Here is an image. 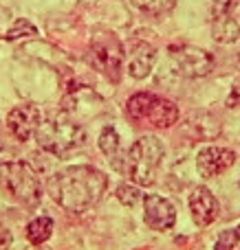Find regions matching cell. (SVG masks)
<instances>
[{"label": "cell", "instance_id": "1", "mask_svg": "<svg viewBox=\"0 0 240 250\" xmlns=\"http://www.w3.org/2000/svg\"><path fill=\"white\" fill-rule=\"evenodd\" d=\"M106 187H108V178L99 169L86 165L64 169L48 182L53 200L71 213H84L95 207L104 195Z\"/></svg>", "mask_w": 240, "mask_h": 250}, {"label": "cell", "instance_id": "2", "mask_svg": "<svg viewBox=\"0 0 240 250\" xmlns=\"http://www.w3.org/2000/svg\"><path fill=\"white\" fill-rule=\"evenodd\" d=\"M166 154L163 143L157 136H144L130 147L123 158V171L132 182L141 187H150L154 182L157 169Z\"/></svg>", "mask_w": 240, "mask_h": 250}, {"label": "cell", "instance_id": "3", "mask_svg": "<svg viewBox=\"0 0 240 250\" xmlns=\"http://www.w3.org/2000/svg\"><path fill=\"white\" fill-rule=\"evenodd\" d=\"M35 138H38L40 147H44L51 154H69V151L77 149L84 145V129L77 123L66 121V119H51V121L40 123L35 129Z\"/></svg>", "mask_w": 240, "mask_h": 250}, {"label": "cell", "instance_id": "4", "mask_svg": "<svg viewBox=\"0 0 240 250\" xmlns=\"http://www.w3.org/2000/svg\"><path fill=\"white\" fill-rule=\"evenodd\" d=\"M0 189L24 204H33L40 200L38 176L26 163H18V160L0 165Z\"/></svg>", "mask_w": 240, "mask_h": 250}, {"label": "cell", "instance_id": "5", "mask_svg": "<svg viewBox=\"0 0 240 250\" xmlns=\"http://www.w3.org/2000/svg\"><path fill=\"white\" fill-rule=\"evenodd\" d=\"M91 53H93V62L95 66L101 70L104 75H108L113 82H117L121 77V68H123V46L113 33H99L93 35L91 40Z\"/></svg>", "mask_w": 240, "mask_h": 250}, {"label": "cell", "instance_id": "6", "mask_svg": "<svg viewBox=\"0 0 240 250\" xmlns=\"http://www.w3.org/2000/svg\"><path fill=\"white\" fill-rule=\"evenodd\" d=\"M170 57L174 62L176 70L185 77H205L214 70V57L207 51L196 46H170Z\"/></svg>", "mask_w": 240, "mask_h": 250}, {"label": "cell", "instance_id": "7", "mask_svg": "<svg viewBox=\"0 0 240 250\" xmlns=\"http://www.w3.org/2000/svg\"><path fill=\"white\" fill-rule=\"evenodd\" d=\"M214 40L236 42L240 35V0H214Z\"/></svg>", "mask_w": 240, "mask_h": 250}, {"label": "cell", "instance_id": "8", "mask_svg": "<svg viewBox=\"0 0 240 250\" xmlns=\"http://www.w3.org/2000/svg\"><path fill=\"white\" fill-rule=\"evenodd\" d=\"M42 123V112H40L38 105L33 104H22L16 105V108L9 112L7 117V127L18 141H29L35 134V129Z\"/></svg>", "mask_w": 240, "mask_h": 250}, {"label": "cell", "instance_id": "9", "mask_svg": "<svg viewBox=\"0 0 240 250\" xmlns=\"http://www.w3.org/2000/svg\"><path fill=\"white\" fill-rule=\"evenodd\" d=\"M234 163H236V154L227 147H205L203 151H198L196 158V167L203 178L218 176V173L227 171Z\"/></svg>", "mask_w": 240, "mask_h": 250}, {"label": "cell", "instance_id": "10", "mask_svg": "<svg viewBox=\"0 0 240 250\" xmlns=\"http://www.w3.org/2000/svg\"><path fill=\"white\" fill-rule=\"evenodd\" d=\"M145 224L154 230H168L174 226L176 211L166 198L159 195H145Z\"/></svg>", "mask_w": 240, "mask_h": 250}, {"label": "cell", "instance_id": "11", "mask_svg": "<svg viewBox=\"0 0 240 250\" xmlns=\"http://www.w3.org/2000/svg\"><path fill=\"white\" fill-rule=\"evenodd\" d=\"M218 200L212 195L210 189L205 187H198L192 191L190 195V211L194 215V222L198 226H210L212 222L218 217Z\"/></svg>", "mask_w": 240, "mask_h": 250}, {"label": "cell", "instance_id": "12", "mask_svg": "<svg viewBox=\"0 0 240 250\" xmlns=\"http://www.w3.org/2000/svg\"><path fill=\"white\" fill-rule=\"evenodd\" d=\"M123 60L128 62V73L135 79H144L150 75L154 64V48L148 42H135L128 46V53H123Z\"/></svg>", "mask_w": 240, "mask_h": 250}, {"label": "cell", "instance_id": "13", "mask_svg": "<svg viewBox=\"0 0 240 250\" xmlns=\"http://www.w3.org/2000/svg\"><path fill=\"white\" fill-rule=\"evenodd\" d=\"M145 119H148L150 125H154V127H172V125L179 121V108H176L172 101L152 95L144 121Z\"/></svg>", "mask_w": 240, "mask_h": 250}, {"label": "cell", "instance_id": "14", "mask_svg": "<svg viewBox=\"0 0 240 250\" xmlns=\"http://www.w3.org/2000/svg\"><path fill=\"white\" fill-rule=\"evenodd\" d=\"M99 149L108 156V160L113 163L115 169H121V163L119 160L126 158V154L121 151V145H119V136L113 127H104V132L99 134Z\"/></svg>", "mask_w": 240, "mask_h": 250}, {"label": "cell", "instance_id": "15", "mask_svg": "<svg viewBox=\"0 0 240 250\" xmlns=\"http://www.w3.org/2000/svg\"><path fill=\"white\" fill-rule=\"evenodd\" d=\"M53 233V220L51 217H35L26 226V239L31 244H44Z\"/></svg>", "mask_w": 240, "mask_h": 250}, {"label": "cell", "instance_id": "16", "mask_svg": "<svg viewBox=\"0 0 240 250\" xmlns=\"http://www.w3.org/2000/svg\"><path fill=\"white\" fill-rule=\"evenodd\" d=\"M150 99H152V92H139V95L130 97L128 99V117L135 119V121H144Z\"/></svg>", "mask_w": 240, "mask_h": 250}, {"label": "cell", "instance_id": "17", "mask_svg": "<svg viewBox=\"0 0 240 250\" xmlns=\"http://www.w3.org/2000/svg\"><path fill=\"white\" fill-rule=\"evenodd\" d=\"M135 7H139L141 11L152 13V16H163L176 4V0H132Z\"/></svg>", "mask_w": 240, "mask_h": 250}, {"label": "cell", "instance_id": "18", "mask_svg": "<svg viewBox=\"0 0 240 250\" xmlns=\"http://www.w3.org/2000/svg\"><path fill=\"white\" fill-rule=\"evenodd\" d=\"M38 31H35V26L31 24L29 20H18L16 24L11 26V29L7 31V35H4V40H9V42H13V40H18V38H24V35H35Z\"/></svg>", "mask_w": 240, "mask_h": 250}, {"label": "cell", "instance_id": "19", "mask_svg": "<svg viewBox=\"0 0 240 250\" xmlns=\"http://www.w3.org/2000/svg\"><path fill=\"white\" fill-rule=\"evenodd\" d=\"M117 198L121 200L126 207H135L137 202H141L144 200V195H141L139 189H135V187H128V185H121L117 189Z\"/></svg>", "mask_w": 240, "mask_h": 250}, {"label": "cell", "instance_id": "20", "mask_svg": "<svg viewBox=\"0 0 240 250\" xmlns=\"http://www.w3.org/2000/svg\"><path fill=\"white\" fill-rule=\"evenodd\" d=\"M238 237L240 235L236 230H225V233H220L218 242H216V250H234V246L238 244Z\"/></svg>", "mask_w": 240, "mask_h": 250}, {"label": "cell", "instance_id": "21", "mask_svg": "<svg viewBox=\"0 0 240 250\" xmlns=\"http://www.w3.org/2000/svg\"><path fill=\"white\" fill-rule=\"evenodd\" d=\"M227 104L232 105H238L240 108V83H236V86H234V90H232V95H229V99H227Z\"/></svg>", "mask_w": 240, "mask_h": 250}, {"label": "cell", "instance_id": "22", "mask_svg": "<svg viewBox=\"0 0 240 250\" xmlns=\"http://www.w3.org/2000/svg\"><path fill=\"white\" fill-rule=\"evenodd\" d=\"M26 250H51V248H47V246H42V244H33V246H29Z\"/></svg>", "mask_w": 240, "mask_h": 250}, {"label": "cell", "instance_id": "23", "mask_svg": "<svg viewBox=\"0 0 240 250\" xmlns=\"http://www.w3.org/2000/svg\"><path fill=\"white\" fill-rule=\"evenodd\" d=\"M238 235H240V229H238Z\"/></svg>", "mask_w": 240, "mask_h": 250}]
</instances>
